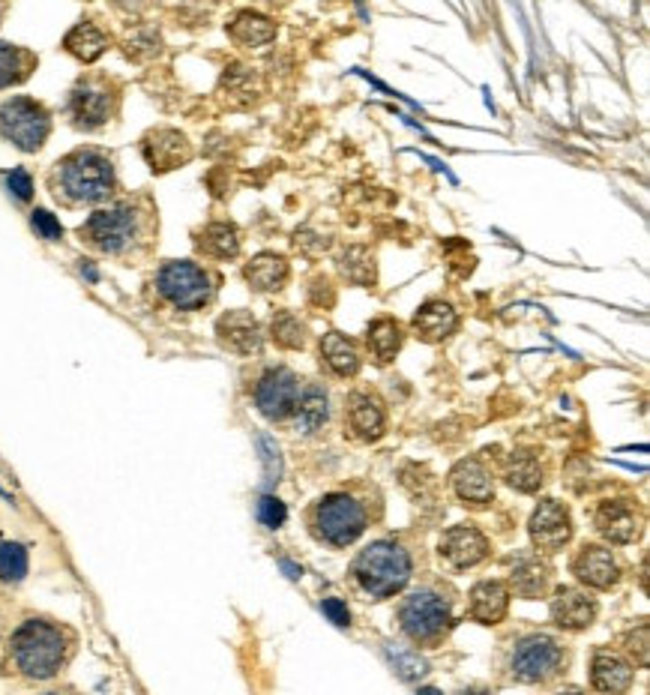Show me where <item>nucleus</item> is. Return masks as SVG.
I'll return each mask as SVG.
<instances>
[{
    "instance_id": "nucleus-1",
    "label": "nucleus",
    "mask_w": 650,
    "mask_h": 695,
    "mask_svg": "<svg viewBox=\"0 0 650 695\" xmlns=\"http://www.w3.org/2000/svg\"><path fill=\"white\" fill-rule=\"evenodd\" d=\"M72 636L46 617H27L10 638V660L15 672L31 681H48L70 660Z\"/></svg>"
},
{
    "instance_id": "nucleus-2",
    "label": "nucleus",
    "mask_w": 650,
    "mask_h": 695,
    "mask_svg": "<svg viewBox=\"0 0 650 695\" xmlns=\"http://www.w3.org/2000/svg\"><path fill=\"white\" fill-rule=\"evenodd\" d=\"M48 184L55 189V196L70 204V208H82V204H103L115 196L117 174L111 160L105 153L84 148L70 156H63L55 172L48 177Z\"/></svg>"
},
{
    "instance_id": "nucleus-3",
    "label": "nucleus",
    "mask_w": 650,
    "mask_h": 695,
    "mask_svg": "<svg viewBox=\"0 0 650 695\" xmlns=\"http://www.w3.org/2000/svg\"><path fill=\"white\" fill-rule=\"evenodd\" d=\"M141 234H144V213L132 201H117L93 210L79 228V237L99 256H129L141 244Z\"/></svg>"
},
{
    "instance_id": "nucleus-4",
    "label": "nucleus",
    "mask_w": 650,
    "mask_h": 695,
    "mask_svg": "<svg viewBox=\"0 0 650 695\" xmlns=\"http://www.w3.org/2000/svg\"><path fill=\"white\" fill-rule=\"evenodd\" d=\"M354 579L375 600H387L402 591L411 579V555L393 540H378L357 555Z\"/></svg>"
},
{
    "instance_id": "nucleus-5",
    "label": "nucleus",
    "mask_w": 650,
    "mask_h": 695,
    "mask_svg": "<svg viewBox=\"0 0 650 695\" xmlns=\"http://www.w3.org/2000/svg\"><path fill=\"white\" fill-rule=\"evenodd\" d=\"M156 291L180 313H196L213 301V279L192 261H165L156 273Z\"/></svg>"
},
{
    "instance_id": "nucleus-6",
    "label": "nucleus",
    "mask_w": 650,
    "mask_h": 695,
    "mask_svg": "<svg viewBox=\"0 0 650 695\" xmlns=\"http://www.w3.org/2000/svg\"><path fill=\"white\" fill-rule=\"evenodd\" d=\"M51 136V115L46 105L27 96H15L10 103L0 105V139L15 144L19 151L36 153Z\"/></svg>"
},
{
    "instance_id": "nucleus-7",
    "label": "nucleus",
    "mask_w": 650,
    "mask_h": 695,
    "mask_svg": "<svg viewBox=\"0 0 650 695\" xmlns=\"http://www.w3.org/2000/svg\"><path fill=\"white\" fill-rule=\"evenodd\" d=\"M312 528L318 540L345 549L354 540H361V533L366 531V510L351 495L336 492V495H327L315 504Z\"/></svg>"
},
{
    "instance_id": "nucleus-8",
    "label": "nucleus",
    "mask_w": 650,
    "mask_h": 695,
    "mask_svg": "<svg viewBox=\"0 0 650 695\" xmlns=\"http://www.w3.org/2000/svg\"><path fill=\"white\" fill-rule=\"evenodd\" d=\"M399 624L411 641L435 645L453 626V612H450V603L444 600L441 593L414 591L399 609Z\"/></svg>"
},
{
    "instance_id": "nucleus-9",
    "label": "nucleus",
    "mask_w": 650,
    "mask_h": 695,
    "mask_svg": "<svg viewBox=\"0 0 650 695\" xmlns=\"http://www.w3.org/2000/svg\"><path fill=\"white\" fill-rule=\"evenodd\" d=\"M567 662V653L548 636H528L512 650V674L524 684H543L555 678Z\"/></svg>"
},
{
    "instance_id": "nucleus-10",
    "label": "nucleus",
    "mask_w": 650,
    "mask_h": 695,
    "mask_svg": "<svg viewBox=\"0 0 650 695\" xmlns=\"http://www.w3.org/2000/svg\"><path fill=\"white\" fill-rule=\"evenodd\" d=\"M115 91L111 84L103 79H82L70 93V117L72 127L84 129H99L108 123V117L115 115Z\"/></svg>"
},
{
    "instance_id": "nucleus-11",
    "label": "nucleus",
    "mask_w": 650,
    "mask_h": 695,
    "mask_svg": "<svg viewBox=\"0 0 650 695\" xmlns=\"http://www.w3.org/2000/svg\"><path fill=\"white\" fill-rule=\"evenodd\" d=\"M297 399H300V381L285 366L268 369L256 384V408L273 423L288 420L297 408Z\"/></svg>"
},
{
    "instance_id": "nucleus-12",
    "label": "nucleus",
    "mask_w": 650,
    "mask_h": 695,
    "mask_svg": "<svg viewBox=\"0 0 650 695\" xmlns=\"http://www.w3.org/2000/svg\"><path fill=\"white\" fill-rule=\"evenodd\" d=\"M593 525L596 531L603 533L608 543L615 545H627L636 543L641 537V513L639 507L627 498H615V500H603L596 513H593Z\"/></svg>"
},
{
    "instance_id": "nucleus-13",
    "label": "nucleus",
    "mask_w": 650,
    "mask_h": 695,
    "mask_svg": "<svg viewBox=\"0 0 650 695\" xmlns=\"http://www.w3.org/2000/svg\"><path fill=\"white\" fill-rule=\"evenodd\" d=\"M531 540L540 552H560L564 545L572 540V519H569V510L557 500H543L540 507L531 516Z\"/></svg>"
},
{
    "instance_id": "nucleus-14",
    "label": "nucleus",
    "mask_w": 650,
    "mask_h": 695,
    "mask_svg": "<svg viewBox=\"0 0 650 695\" xmlns=\"http://www.w3.org/2000/svg\"><path fill=\"white\" fill-rule=\"evenodd\" d=\"M141 151H144V160L151 163L153 172L159 174L175 172V168L192 160L189 139L177 129H153L151 136L141 141Z\"/></svg>"
},
{
    "instance_id": "nucleus-15",
    "label": "nucleus",
    "mask_w": 650,
    "mask_h": 695,
    "mask_svg": "<svg viewBox=\"0 0 650 695\" xmlns=\"http://www.w3.org/2000/svg\"><path fill=\"white\" fill-rule=\"evenodd\" d=\"M216 337H220L222 348H228L234 354H244V357L258 354L261 345H264V333H261L256 315L244 313V309L222 315L216 321Z\"/></svg>"
},
{
    "instance_id": "nucleus-16",
    "label": "nucleus",
    "mask_w": 650,
    "mask_h": 695,
    "mask_svg": "<svg viewBox=\"0 0 650 695\" xmlns=\"http://www.w3.org/2000/svg\"><path fill=\"white\" fill-rule=\"evenodd\" d=\"M441 557H447L456 569L476 567L480 561L488 557L486 533L480 531L476 525H456L444 533Z\"/></svg>"
},
{
    "instance_id": "nucleus-17",
    "label": "nucleus",
    "mask_w": 650,
    "mask_h": 695,
    "mask_svg": "<svg viewBox=\"0 0 650 695\" xmlns=\"http://www.w3.org/2000/svg\"><path fill=\"white\" fill-rule=\"evenodd\" d=\"M572 573H576V579L581 585L596 588V591H608L621 579V567H617L615 555L603 545H581V552L572 561Z\"/></svg>"
},
{
    "instance_id": "nucleus-18",
    "label": "nucleus",
    "mask_w": 650,
    "mask_h": 695,
    "mask_svg": "<svg viewBox=\"0 0 650 695\" xmlns=\"http://www.w3.org/2000/svg\"><path fill=\"white\" fill-rule=\"evenodd\" d=\"M552 621L560 629H588L596 621V600L581 588H560L552 600Z\"/></svg>"
},
{
    "instance_id": "nucleus-19",
    "label": "nucleus",
    "mask_w": 650,
    "mask_h": 695,
    "mask_svg": "<svg viewBox=\"0 0 650 695\" xmlns=\"http://www.w3.org/2000/svg\"><path fill=\"white\" fill-rule=\"evenodd\" d=\"M453 488L456 495L468 504V507H488L492 498H495V483H492V474H488L483 462L476 459H464L453 468Z\"/></svg>"
},
{
    "instance_id": "nucleus-20",
    "label": "nucleus",
    "mask_w": 650,
    "mask_h": 695,
    "mask_svg": "<svg viewBox=\"0 0 650 695\" xmlns=\"http://www.w3.org/2000/svg\"><path fill=\"white\" fill-rule=\"evenodd\" d=\"M345 420H348L351 432L361 440L381 438L387 429V414L378 396L371 393H354L345 408Z\"/></svg>"
},
{
    "instance_id": "nucleus-21",
    "label": "nucleus",
    "mask_w": 650,
    "mask_h": 695,
    "mask_svg": "<svg viewBox=\"0 0 650 695\" xmlns=\"http://www.w3.org/2000/svg\"><path fill=\"white\" fill-rule=\"evenodd\" d=\"M459 330V315L450 303L432 301L426 306H419L414 315V333L423 342H444Z\"/></svg>"
},
{
    "instance_id": "nucleus-22",
    "label": "nucleus",
    "mask_w": 650,
    "mask_h": 695,
    "mask_svg": "<svg viewBox=\"0 0 650 695\" xmlns=\"http://www.w3.org/2000/svg\"><path fill=\"white\" fill-rule=\"evenodd\" d=\"M591 684L600 693H624L633 684V665L615 650H596L591 662Z\"/></svg>"
},
{
    "instance_id": "nucleus-23",
    "label": "nucleus",
    "mask_w": 650,
    "mask_h": 695,
    "mask_svg": "<svg viewBox=\"0 0 650 695\" xmlns=\"http://www.w3.org/2000/svg\"><path fill=\"white\" fill-rule=\"evenodd\" d=\"M297 432L303 435H318L324 429L327 420H330V396L321 384H306L300 390V399H297Z\"/></svg>"
},
{
    "instance_id": "nucleus-24",
    "label": "nucleus",
    "mask_w": 650,
    "mask_h": 695,
    "mask_svg": "<svg viewBox=\"0 0 650 695\" xmlns=\"http://www.w3.org/2000/svg\"><path fill=\"white\" fill-rule=\"evenodd\" d=\"M510 609V591L504 581H480L471 591V617L480 624H498Z\"/></svg>"
},
{
    "instance_id": "nucleus-25",
    "label": "nucleus",
    "mask_w": 650,
    "mask_h": 695,
    "mask_svg": "<svg viewBox=\"0 0 650 695\" xmlns=\"http://www.w3.org/2000/svg\"><path fill=\"white\" fill-rule=\"evenodd\" d=\"M228 34L237 46L244 48H258V46H268L276 39V22L268 19V15H261V12H237L228 24Z\"/></svg>"
},
{
    "instance_id": "nucleus-26",
    "label": "nucleus",
    "mask_w": 650,
    "mask_h": 695,
    "mask_svg": "<svg viewBox=\"0 0 650 695\" xmlns=\"http://www.w3.org/2000/svg\"><path fill=\"white\" fill-rule=\"evenodd\" d=\"M288 261L276 252H261L244 270L246 282L256 291H282V285L288 282Z\"/></svg>"
},
{
    "instance_id": "nucleus-27",
    "label": "nucleus",
    "mask_w": 650,
    "mask_h": 695,
    "mask_svg": "<svg viewBox=\"0 0 650 695\" xmlns=\"http://www.w3.org/2000/svg\"><path fill=\"white\" fill-rule=\"evenodd\" d=\"M321 360L327 363V369L339 378H354L361 372V351L342 333H327L321 339Z\"/></svg>"
},
{
    "instance_id": "nucleus-28",
    "label": "nucleus",
    "mask_w": 650,
    "mask_h": 695,
    "mask_svg": "<svg viewBox=\"0 0 650 695\" xmlns=\"http://www.w3.org/2000/svg\"><path fill=\"white\" fill-rule=\"evenodd\" d=\"M198 252L216 261H228L240 252V232L232 222H210L204 232H198Z\"/></svg>"
},
{
    "instance_id": "nucleus-29",
    "label": "nucleus",
    "mask_w": 650,
    "mask_h": 695,
    "mask_svg": "<svg viewBox=\"0 0 650 695\" xmlns=\"http://www.w3.org/2000/svg\"><path fill=\"white\" fill-rule=\"evenodd\" d=\"M504 476H507V483L512 488H519L524 495H531V492H536V488L546 483V471H543L540 456L528 450L512 452L507 464H504Z\"/></svg>"
},
{
    "instance_id": "nucleus-30",
    "label": "nucleus",
    "mask_w": 650,
    "mask_h": 695,
    "mask_svg": "<svg viewBox=\"0 0 650 695\" xmlns=\"http://www.w3.org/2000/svg\"><path fill=\"white\" fill-rule=\"evenodd\" d=\"M512 591L524 597V600H536L548 591V581H552V569L548 564H543L540 557H522L516 567H512Z\"/></svg>"
},
{
    "instance_id": "nucleus-31",
    "label": "nucleus",
    "mask_w": 650,
    "mask_h": 695,
    "mask_svg": "<svg viewBox=\"0 0 650 695\" xmlns=\"http://www.w3.org/2000/svg\"><path fill=\"white\" fill-rule=\"evenodd\" d=\"M366 342H369L371 357L378 360V363H393L399 348L405 342V330H402V325L393 321V318H378V321H371L369 325Z\"/></svg>"
},
{
    "instance_id": "nucleus-32",
    "label": "nucleus",
    "mask_w": 650,
    "mask_h": 695,
    "mask_svg": "<svg viewBox=\"0 0 650 695\" xmlns=\"http://www.w3.org/2000/svg\"><path fill=\"white\" fill-rule=\"evenodd\" d=\"M63 46L70 51L72 58H79L82 63H93V60H99L105 55V48H108V36L91 22H82L72 27L67 39H63Z\"/></svg>"
},
{
    "instance_id": "nucleus-33",
    "label": "nucleus",
    "mask_w": 650,
    "mask_h": 695,
    "mask_svg": "<svg viewBox=\"0 0 650 695\" xmlns=\"http://www.w3.org/2000/svg\"><path fill=\"white\" fill-rule=\"evenodd\" d=\"M31 67H34V58L24 48L0 43V91L24 82L31 75Z\"/></svg>"
},
{
    "instance_id": "nucleus-34",
    "label": "nucleus",
    "mask_w": 650,
    "mask_h": 695,
    "mask_svg": "<svg viewBox=\"0 0 650 695\" xmlns=\"http://www.w3.org/2000/svg\"><path fill=\"white\" fill-rule=\"evenodd\" d=\"M270 337H273V342L279 348H285V351H300V348H306V325L294 313L282 309L270 321Z\"/></svg>"
},
{
    "instance_id": "nucleus-35",
    "label": "nucleus",
    "mask_w": 650,
    "mask_h": 695,
    "mask_svg": "<svg viewBox=\"0 0 650 695\" xmlns=\"http://www.w3.org/2000/svg\"><path fill=\"white\" fill-rule=\"evenodd\" d=\"M339 267L354 285H371L375 282V256L366 246H351L348 252L342 256V261H339Z\"/></svg>"
},
{
    "instance_id": "nucleus-36",
    "label": "nucleus",
    "mask_w": 650,
    "mask_h": 695,
    "mask_svg": "<svg viewBox=\"0 0 650 695\" xmlns=\"http://www.w3.org/2000/svg\"><path fill=\"white\" fill-rule=\"evenodd\" d=\"M27 567H31V557L22 543H12V540L0 543V581L19 585L27 576Z\"/></svg>"
},
{
    "instance_id": "nucleus-37",
    "label": "nucleus",
    "mask_w": 650,
    "mask_h": 695,
    "mask_svg": "<svg viewBox=\"0 0 650 695\" xmlns=\"http://www.w3.org/2000/svg\"><path fill=\"white\" fill-rule=\"evenodd\" d=\"M285 519H288L285 504H282L276 495H261V500H258V521H261L264 528H270V531H276V528L285 525Z\"/></svg>"
},
{
    "instance_id": "nucleus-38",
    "label": "nucleus",
    "mask_w": 650,
    "mask_h": 695,
    "mask_svg": "<svg viewBox=\"0 0 650 695\" xmlns=\"http://www.w3.org/2000/svg\"><path fill=\"white\" fill-rule=\"evenodd\" d=\"M31 225H34V232L48 240V244H58L60 237H63V225L58 222V216H51L48 210H34L31 213Z\"/></svg>"
},
{
    "instance_id": "nucleus-39",
    "label": "nucleus",
    "mask_w": 650,
    "mask_h": 695,
    "mask_svg": "<svg viewBox=\"0 0 650 695\" xmlns=\"http://www.w3.org/2000/svg\"><path fill=\"white\" fill-rule=\"evenodd\" d=\"M7 189H10L15 201H31L34 198V177L24 168H12L7 174Z\"/></svg>"
},
{
    "instance_id": "nucleus-40",
    "label": "nucleus",
    "mask_w": 650,
    "mask_h": 695,
    "mask_svg": "<svg viewBox=\"0 0 650 695\" xmlns=\"http://www.w3.org/2000/svg\"><path fill=\"white\" fill-rule=\"evenodd\" d=\"M390 657L395 662V672H402V678H417V674L423 678L426 674V662L414 657V653H407V650H395L390 645Z\"/></svg>"
},
{
    "instance_id": "nucleus-41",
    "label": "nucleus",
    "mask_w": 650,
    "mask_h": 695,
    "mask_svg": "<svg viewBox=\"0 0 650 695\" xmlns=\"http://www.w3.org/2000/svg\"><path fill=\"white\" fill-rule=\"evenodd\" d=\"M321 609H324V614L330 617V624H336V626H348L351 624L348 605L342 603V600H336V597H330V600H324V603H321Z\"/></svg>"
},
{
    "instance_id": "nucleus-42",
    "label": "nucleus",
    "mask_w": 650,
    "mask_h": 695,
    "mask_svg": "<svg viewBox=\"0 0 650 695\" xmlns=\"http://www.w3.org/2000/svg\"><path fill=\"white\" fill-rule=\"evenodd\" d=\"M261 450H264V462H268V476L273 480V476H279V471H282V462H279V447L268 438V435H261Z\"/></svg>"
},
{
    "instance_id": "nucleus-43",
    "label": "nucleus",
    "mask_w": 650,
    "mask_h": 695,
    "mask_svg": "<svg viewBox=\"0 0 650 695\" xmlns=\"http://www.w3.org/2000/svg\"><path fill=\"white\" fill-rule=\"evenodd\" d=\"M282 569H285V573H288L291 579H300L303 573L297 567H294V564H288V561H282Z\"/></svg>"
},
{
    "instance_id": "nucleus-44",
    "label": "nucleus",
    "mask_w": 650,
    "mask_h": 695,
    "mask_svg": "<svg viewBox=\"0 0 650 695\" xmlns=\"http://www.w3.org/2000/svg\"><path fill=\"white\" fill-rule=\"evenodd\" d=\"M82 273H84V276H87V279H91V282H96V279H99V273H96V270H93L91 264H84V267H82Z\"/></svg>"
}]
</instances>
